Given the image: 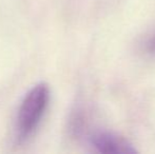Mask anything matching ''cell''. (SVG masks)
Wrapping results in <instances>:
<instances>
[{
    "label": "cell",
    "instance_id": "cell-1",
    "mask_svg": "<svg viewBox=\"0 0 155 154\" xmlns=\"http://www.w3.org/2000/svg\"><path fill=\"white\" fill-rule=\"evenodd\" d=\"M50 89L47 84H39L25 95L17 117V138L25 142L35 132L48 107Z\"/></svg>",
    "mask_w": 155,
    "mask_h": 154
},
{
    "label": "cell",
    "instance_id": "cell-2",
    "mask_svg": "<svg viewBox=\"0 0 155 154\" xmlns=\"http://www.w3.org/2000/svg\"><path fill=\"white\" fill-rule=\"evenodd\" d=\"M91 144L100 153H137L129 140L111 131H97L91 136Z\"/></svg>",
    "mask_w": 155,
    "mask_h": 154
},
{
    "label": "cell",
    "instance_id": "cell-3",
    "mask_svg": "<svg viewBox=\"0 0 155 154\" xmlns=\"http://www.w3.org/2000/svg\"><path fill=\"white\" fill-rule=\"evenodd\" d=\"M143 54L150 57H155V30L149 34L141 43Z\"/></svg>",
    "mask_w": 155,
    "mask_h": 154
}]
</instances>
